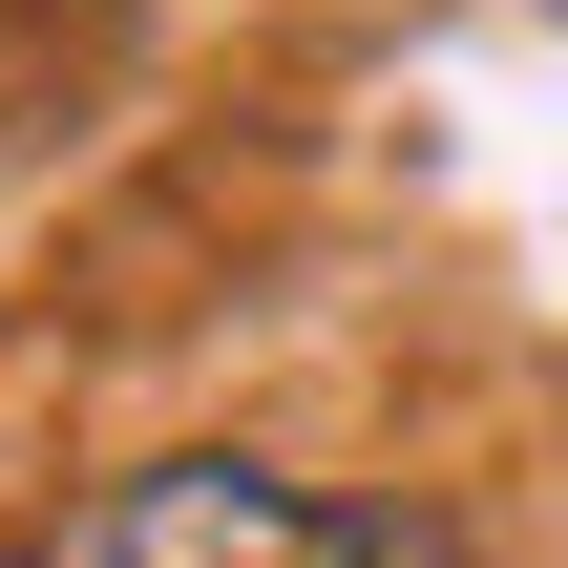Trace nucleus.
Segmentation results:
<instances>
[{
    "mask_svg": "<svg viewBox=\"0 0 568 568\" xmlns=\"http://www.w3.org/2000/svg\"><path fill=\"white\" fill-rule=\"evenodd\" d=\"M105 568H464V527L295 485V464H148L105 506Z\"/></svg>",
    "mask_w": 568,
    "mask_h": 568,
    "instance_id": "1",
    "label": "nucleus"
}]
</instances>
